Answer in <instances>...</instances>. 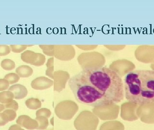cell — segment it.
Listing matches in <instances>:
<instances>
[{
	"mask_svg": "<svg viewBox=\"0 0 154 130\" xmlns=\"http://www.w3.org/2000/svg\"><path fill=\"white\" fill-rule=\"evenodd\" d=\"M78 102L97 107L120 102L125 97L124 84L119 75L106 67L85 69L68 82Z\"/></svg>",
	"mask_w": 154,
	"mask_h": 130,
	"instance_id": "cell-1",
	"label": "cell"
},
{
	"mask_svg": "<svg viewBox=\"0 0 154 130\" xmlns=\"http://www.w3.org/2000/svg\"><path fill=\"white\" fill-rule=\"evenodd\" d=\"M125 98L134 105L154 103V70H139L130 71L124 81Z\"/></svg>",
	"mask_w": 154,
	"mask_h": 130,
	"instance_id": "cell-2",
	"label": "cell"
},
{
	"mask_svg": "<svg viewBox=\"0 0 154 130\" xmlns=\"http://www.w3.org/2000/svg\"><path fill=\"white\" fill-rule=\"evenodd\" d=\"M8 91L13 93L14 98L21 99L25 98L28 94L27 89L24 86L20 84H14L10 87Z\"/></svg>",
	"mask_w": 154,
	"mask_h": 130,
	"instance_id": "cell-3",
	"label": "cell"
},
{
	"mask_svg": "<svg viewBox=\"0 0 154 130\" xmlns=\"http://www.w3.org/2000/svg\"><path fill=\"white\" fill-rule=\"evenodd\" d=\"M38 55V54H36L30 51H26L22 54L21 58L24 62L33 65L37 59Z\"/></svg>",
	"mask_w": 154,
	"mask_h": 130,
	"instance_id": "cell-4",
	"label": "cell"
},
{
	"mask_svg": "<svg viewBox=\"0 0 154 130\" xmlns=\"http://www.w3.org/2000/svg\"><path fill=\"white\" fill-rule=\"evenodd\" d=\"M16 72L19 77L27 78L32 74L33 70L28 66L22 65L16 69Z\"/></svg>",
	"mask_w": 154,
	"mask_h": 130,
	"instance_id": "cell-5",
	"label": "cell"
},
{
	"mask_svg": "<svg viewBox=\"0 0 154 130\" xmlns=\"http://www.w3.org/2000/svg\"><path fill=\"white\" fill-rule=\"evenodd\" d=\"M14 98L13 93L9 91H2L0 93V103L6 105L12 102Z\"/></svg>",
	"mask_w": 154,
	"mask_h": 130,
	"instance_id": "cell-6",
	"label": "cell"
},
{
	"mask_svg": "<svg viewBox=\"0 0 154 130\" xmlns=\"http://www.w3.org/2000/svg\"><path fill=\"white\" fill-rule=\"evenodd\" d=\"M1 66L2 69L5 70H12L16 66L15 63L11 59H4L1 63Z\"/></svg>",
	"mask_w": 154,
	"mask_h": 130,
	"instance_id": "cell-7",
	"label": "cell"
},
{
	"mask_svg": "<svg viewBox=\"0 0 154 130\" xmlns=\"http://www.w3.org/2000/svg\"><path fill=\"white\" fill-rule=\"evenodd\" d=\"M26 105L28 108L35 110L40 107L41 103L40 101L37 99L30 98L26 101Z\"/></svg>",
	"mask_w": 154,
	"mask_h": 130,
	"instance_id": "cell-8",
	"label": "cell"
},
{
	"mask_svg": "<svg viewBox=\"0 0 154 130\" xmlns=\"http://www.w3.org/2000/svg\"><path fill=\"white\" fill-rule=\"evenodd\" d=\"M9 82L10 84H15L19 81L20 77L16 73H10L7 74L4 77Z\"/></svg>",
	"mask_w": 154,
	"mask_h": 130,
	"instance_id": "cell-9",
	"label": "cell"
},
{
	"mask_svg": "<svg viewBox=\"0 0 154 130\" xmlns=\"http://www.w3.org/2000/svg\"><path fill=\"white\" fill-rule=\"evenodd\" d=\"M11 48L7 45H0V56H5L9 54Z\"/></svg>",
	"mask_w": 154,
	"mask_h": 130,
	"instance_id": "cell-10",
	"label": "cell"
},
{
	"mask_svg": "<svg viewBox=\"0 0 154 130\" xmlns=\"http://www.w3.org/2000/svg\"><path fill=\"white\" fill-rule=\"evenodd\" d=\"M11 50L15 53H19L25 50L27 47L26 45H11L10 46Z\"/></svg>",
	"mask_w": 154,
	"mask_h": 130,
	"instance_id": "cell-11",
	"label": "cell"
},
{
	"mask_svg": "<svg viewBox=\"0 0 154 130\" xmlns=\"http://www.w3.org/2000/svg\"><path fill=\"white\" fill-rule=\"evenodd\" d=\"M5 107V110L8 109V110H14V111H17L18 109V104L15 100H13L12 102L7 104L6 105H4Z\"/></svg>",
	"mask_w": 154,
	"mask_h": 130,
	"instance_id": "cell-12",
	"label": "cell"
},
{
	"mask_svg": "<svg viewBox=\"0 0 154 130\" xmlns=\"http://www.w3.org/2000/svg\"><path fill=\"white\" fill-rule=\"evenodd\" d=\"M3 112L8 116L10 122H12L13 120H14L17 117V113H16V111L14 110L6 109V110H5Z\"/></svg>",
	"mask_w": 154,
	"mask_h": 130,
	"instance_id": "cell-13",
	"label": "cell"
},
{
	"mask_svg": "<svg viewBox=\"0 0 154 130\" xmlns=\"http://www.w3.org/2000/svg\"><path fill=\"white\" fill-rule=\"evenodd\" d=\"M10 122L8 116L4 113H0V126H4Z\"/></svg>",
	"mask_w": 154,
	"mask_h": 130,
	"instance_id": "cell-14",
	"label": "cell"
},
{
	"mask_svg": "<svg viewBox=\"0 0 154 130\" xmlns=\"http://www.w3.org/2000/svg\"><path fill=\"white\" fill-rule=\"evenodd\" d=\"M9 85V83L6 79H0V91H5L7 89H8Z\"/></svg>",
	"mask_w": 154,
	"mask_h": 130,
	"instance_id": "cell-15",
	"label": "cell"
},
{
	"mask_svg": "<svg viewBox=\"0 0 154 130\" xmlns=\"http://www.w3.org/2000/svg\"><path fill=\"white\" fill-rule=\"evenodd\" d=\"M8 130H24L23 129H22L19 126V125H16L14 124L10 127L9 128Z\"/></svg>",
	"mask_w": 154,
	"mask_h": 130,
	"instance_id": "cell-16",
	"label": "cell"
},
{
	"mask_svg": "<svg viewBox=\"0 0 154 130\" xmlns=\"http://www.w3.org/2000/svg\"><path fill=\"white\" fill-rule=\"evenodd\" d=\"M5 110V106L2 104L0 103V113Z\"/></svg>",
	"mask_w": 154,
	"mask_h": 130,
	"instance_id": "cell-17",
	"label": "cell"
}]
</instances>
